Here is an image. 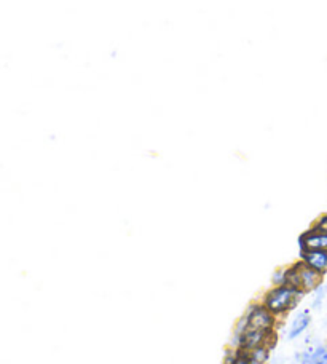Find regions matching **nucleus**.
<instances>
[{
	"label": "nucleus",
	"mask_w": 327,
	"mask_h": 364,
	"mask_svg": "<svg viewBox=\"0 0 327 364\" xmlns=\"http://www.w3.org/2000/svg\"><path fill=\"white\" fill-rule=\"evenodd\" d=\"M305 294L302 292L291 288V286L279 284L268 288L260 297V302L272 311V314L283 321L284 318L291 314V311L299 307V304L302 302Z\"/></svg>",
	"instance_id": "nucleus-1"
},
{
	"label": "nucleus",
	"mask_w": 327,
	"mask_h": 364,
	"mask_svg": "<svg viewBox=\"0 0 327 364\" xmlns=\"http://www.w3.org/2000/svg\"><path fill=\"white\" fill-rule=\"evenodd\" d=\"M311 227H315V229L327 233V213L321 214V216H318V219H315V223L311 224Z\"/></svg>",
	"instance_id": "nucleus-11"
},
{
	"label": "nucleus",
	"mask_w": 327,
	"mask_h": 364,
	"mask_svg": "<svg viewBox=\"0 0 327 364\" xmlns=\"http://www.w3.org/2000/svg\"><path fill=\"white\" fill-rule=\"evenodd\" d=\"M284 284V267H279L273 272L272 275V286Z\"/></svg>",
	"instance_id": "nucleus-10"
},
{
	"label": "nucleus",
	"mask_w": 327,
	"mask_h": 364,
	"mask_svg": "<svg viewBox=\"0 0 327 364\" xmlns=\"http://www.w3.org/2000/svg\"><path fill=\"white\" fill-rule=\"evenodd\" d=\"M246 326L257 331H278L281 320H278L270 310H268L260 301H254L250 305L243 315Z\"/></svg>",
	"instance_id": "nucleus-3"
},
{
	"label": "nucleus",
	"mask_w": 327,
	"mask_h": 364,
	"mask_svg": "<svg viewBox=\"0 0 327 364\" xmlns=\"http://www.w3.org/2000/svg\"><path fill=\"white\" fill-rule=\"evenodd\" d=\"M299 250H323L327 251V233L315 229V227H309L305 232L300 233L297 240Z\"/></svg>",
	"instance_id": "nucleus-4"
},
{
	"label": "nucleus",
	"mask_w": 327,
	"mask_h": 364,
	"mask_svg": "<svg viewBox=\"0 0 327 364\" xmlns=\"http://www.w3.org/2000/svg\"><path fill=\"white\" fill-rule=\"evenodd\" d=\"M323 273L310 269L309 265L304 264L300 259L297 262L284 267V284L300 291L305 296L315 292L319 286H323Z\"/></svg>",
	"instance_id": "nucleus-2"
},
{
	"label": "nucleus",
	"mask_w": 327,
	"mask_h": 364,
	"mask_svg": "<svg viewBox=\"0 0 327 364\" xmlns=\"http://www.w3.org/2000/svg\"><path fill=\"white\" fill-rule=\"evenodd\" d=\"M311 324V310L305 309L294 316V320L289 326V331H287V339L289 341H296L302 336L306 329L310 328Z\"/></svg>",
	"instance_id": "nucleus-6"
},
{
	"label": "nucleus",
	"mask_w": 327,
	"mask_h": 364,
	"mask_svg": "<svg viewBox=\"0 0 327 364\" xmlns=\"http://www.w3.org/2000/svg\"><path fill=\"white\" fill-rule=\"evenodd\" d=\"M326 292H327V288H326L324 284L319 286V288L315 291V301H313V309H319V307H321Z\"/></svg>",
	"instance_id": "nucleus-9"
},
{
	"label": "nucleus",
	"mask_w": 327,
	"mask_h": 364,
	"mask_svg": "<svg viewBox=\"0 0 327 364\" xmlns=\"http://www.w3.org/2000/svg\"><path fill=\"white\" fill-rule=\"evenodd\" d=\"M224 364H256L243 348L228 347L224 355Z\"/></svg>",
	"instance_id": "nucleus-7"
},
{
	"label": "nucleus",
	"mask_w": 327,
	"mask_h": 364,
	"mask_svg": "<svg viewBox=\"0 0 327 364\" xmlns=\"http://www.w3.org/2000/svg\"><path fill=\"white\" fill-rule=\"evenodd\" d=\"M309 364H327V347L318 346L311 348V358Z\"/></svg>",
	"instance_id": "nucleus-8"
},
{
	"label": "nucleus",
	"mask_w": 327,
	"mask_h": 364,
	"mask_svg": "<svg viewBox=\"0 0 327 364\" xmlns=\"http://www.w3.org/2000/svg\"><path fill=\"white\" fill-rule=\"evenodd\" d=\"M300 261L310 269L326 275L327 272V251L323 250H305L300 251Z\"/></svg>",
	"instance_id": "nucleus-5"
}]
</instances>
